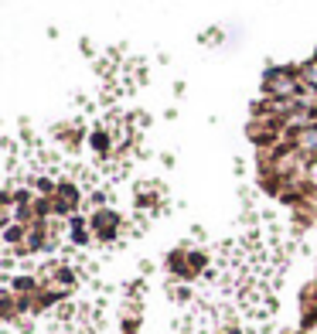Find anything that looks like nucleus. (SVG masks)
Masks as SVG:
<instances>
[{
  "mask_svg": "<svg viewBox=\"0 0 317 334\" xmlns=\"http://www.w3.org/2000/svg\"><path fill=\"white\" fill-rule=\"evenodd\" d=\"M82 201V191L75 188V184H68V181H62L55 188V212L58 215H65V212H72L75 205Z\"/></svg>",
  "mask_w": 317,
  "mask_h": 334,
  "instance_id": "nucleus-1",
  "label": "nucleus"
},
{
  "mask_svg": "<svg viewBox=\"0 0 317 334\" xmlns=\"http://www.w3.org/2000/svg\"><path fill=\"white\" fill-rule=\"evenodd\" d=\"M92 229H96V236H99V239H106V242H110V239L116 236V229H120V215L110 212V208H99L96 218H92Z\"/></svg>",
  "mask_w": 317,
  "mask_h": 334,
  "instance_id": "nucleus-2",
  "label": "nucleus"
},
{
  "mask_svg": "<svg viewBox=\"0 0 317 334\" xmlns=\"http://www.w3.org/2000/svg\"><path fill=\"white\" fill-rule=\"evenodd\" d=\"M294 140H297V150H304V154H317V126L300 130Z\"/></svg>",
  "mask_w": 317,
  "mask_h": 334,
  "instance_id": "nucleus-3",
  "label": "nucleus"
},
{
  "mask_svg": "<svg viewBox=\"0 0 317 334\" xmlns=\"http://www.w3.org/2000/svg\"><path fill=\"white\" fill-rule=\"evenodd\" d=\"M68 229H72V242H75V246H86V242H89V222H86V218L72 215Z\"/></svg>",
  "mask_w": 317,
  "mask_h": 334,
  "instance_id": "nucleus-4",
  "label": "nucleus"
},
{
  "mask_svg": "<svg viewBox=\"0 0 317 334\" xmlns=\"http://www.w3.org/2000/svg\"><path fill=\"white\" fill-rule=\"evenodd\" d=\"M89 143H92V150L96 154H112V137H110V130H96L92 137H89Z\"/></svg>",
  "mask_w": 317,
  "mask_h": 334,
  "instance_id": "nucleus-5",
  "label": "nucleus"
},
{
  "mask_svg": "<svg viewBox=\"0 0 317 334\" xmlns=\"http://www.w3.org/2000/svg\"><path fill=\"white\" fill-rule=\"evenodd\" d=\"M300 79L307 89H317V61H307L304 68H300Z\"/></svg>",
  "mask_w": 317,
  "mask_h": 334,
  "instance_id": "nucleus-6",
  "label": "nucleus"
},
{
  "mask_svg": "<svg viewBox=\"0 0 317 334\" xmlns=\"http://www.w3.org/2000/svg\"><path fill=\"white\" fill-rule=\"evenodd\" d=\"M34 287H38L34 276H18V280H14V290H18V294H31Z\"/></svg>",
  "mask_w": 317,
  "mask_h": 334,
  "instance_id": "nucleus-7",
  "label": "nucleus"
}]
</instances>
